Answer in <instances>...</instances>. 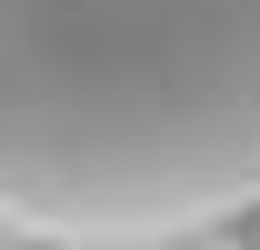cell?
<instances>
[{"label":"cell","mask_w":260,"mask_h":250,"mask_svg":"<svg viewBox=\"0 0 260 250\" xmlns=\"http://www.w3.org/2000/svg\"><path fill=\"white\" fill-rule=\"evenodd\" d=\"M260 220V0H0V240L170 250Z\"/></svg>","instance_id":"6da1fadb"}]
</instances>
